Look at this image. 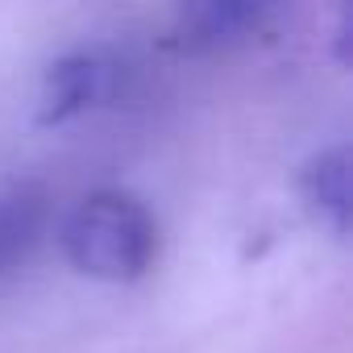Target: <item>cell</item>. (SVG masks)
<instances>
[{"label":"cell","instance_id":"3957f363","mask_svg":"<svg viewBox=\"0 0 353 353\" xmlns=\"http://www.w3.org/2000/svg\"><path fill=\"white\" fill-rule=\"evenodd\" d=\"M274 21L270 5H250V0H204V5H183L170 17L162 46L170 54H212L241 46L258 38Z\"/></svg>","mask_w":353,"mask_h":353},{"label":"cell","instance_id":"5b68a950","mask_svg":"<svg viewBox=\"0 0 353 353\" xmlns=\"http://www.w3.org/2000/svg\"><path fill=\"white\" fill-rule=\"evenodd\" d=\"M299 192L320 212V221H328L345 237L349 233V150L332 145V150H320L316 158H307V166L299 174Z\"/></svg>","mask_w":353,"mask_h":353},{"label":"cell","instance_id":"277c9868","mask_svg":"<svg viewBox=\"0 0 353 353\" xmlns=\"http://www.w3.org/2000/svg\"><path fill=\"white\" fill-rule=\"evenodd\" d=\"M50 221V192L42 183H17L0 192V279L13 274L34 245L42 241Z\"/></svg>","mask_w":353,"mask_h":353},{"label":"cell","instance_id":"7a4b0ae2","mask_svg":"<svg viewBox=\"0 0 353 353\" xmlns=\"http://www.w3.org/2000/svg\"><path fill=\"white\" fill-rule=\"evenodd\" d=\"M125 75H129V67L100 46H79V50L59 54L42 79L38 125H63V121H75L79 112L112 100L117 88L125 83Z\"/></svg>","mask_w":353,"mask_h":353},{"label":"cell","instance_id":"6da1fadb","mask_svg":"<svg viewBox=\"0 0 353 353\" xmlns=\"http://www.w3.org/2000/svg\"><path fill=\"white\" fill-rule=\"evenodd\" d=\"M59 241L79 274L104 283H137L158 262V221L121 188L88 192L67 212Z\"/></svg>","mask_w":353,"mask_h":353}]
</instances>
